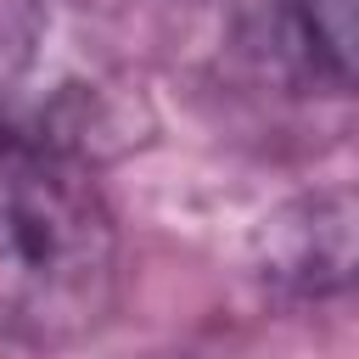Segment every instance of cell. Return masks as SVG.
<instances>
[{"mask_svg":"<svg viewBox=\"0 0 359 359\" xmlns=\"http://www.w3.org/2000/svg\"><path fill=\"white\" fill-rule=\"evenodd\" d=\"M297 39L331 84H359V0H292Z\"/></svg>","mask_w":359,"mask_h":359,"instance_id":"cell-4","label":"cell"},{"mask_svg":"<svg viewBox=\"0 0 359 359\" xmlns=\"http://www.w3.org/2000/svg\"><path fill=\"white\" fill-rule=\"evenodd\" d=\"M112 303L118 224L90 163L0 135V342H84Z\"/></svg>","mask_w":359,"mask_h":359,"instance_id":"cell-1","label":"cell"},{"mask_svg":"<svg viewBox=\"0 0 359 359\" xmlns=\"http://www.w3.org/2000/svg\"><path fill=\"white\" fill-rule=\"evenodd\" d=\"M252 269L280 292H342L359 280V185L309 191L264 213L252 230Z\"/></svg>","mask_w":359,"mask_h":359,"instance_id":"cell-3","label":"cell"},{"mask_svg":"<svg viewBox=\"0 0 359 359\" xmlns=\"http://www.w3.org/2000/svg\"><path fill=\"white\" fill-rule=\"evenodd\" d=\"M146 129L135 73L67 0H0V135L101 163Z\"/></svg>","mask_w":359,"mask_h":359,"instance_id":"cell-2","label":"cell"}]
</instances>
